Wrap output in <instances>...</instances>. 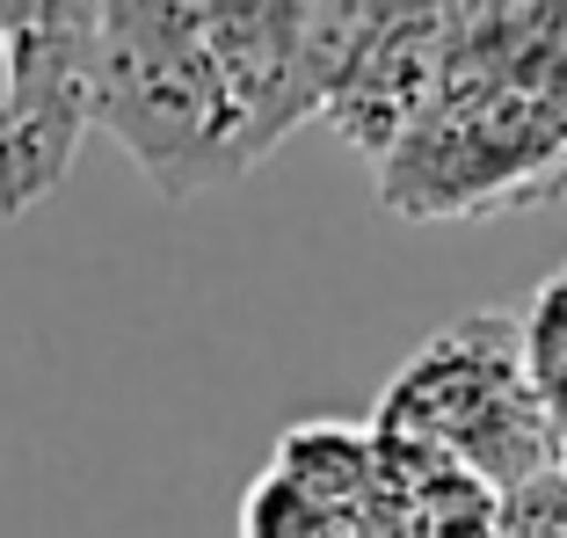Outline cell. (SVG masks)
Instances as JSON below:
<instances>
[{
  "instance_id": "cell-1",
  "label": "cell",
  "mask_w": 567,
  "mask_h": 538,
  "mask_svg": "<svg viewBox=\"0 0 567 538\" xmlns=\"http://www.w3.org/2000/svg\"><path fill=\"white\" fill-rule=\"evenodd\" d=\"M364 8L117 0L102 8V132L167 204L234 189L328 117Z\"/></svg>"
},
{
  "instance_id": "cell-2",
  "label": "cell",
  "mask_w": 567,
  "mask_h": 538,
  "mask_svg": "<svg viewBox=\"0 0 567 538\" xmlns=\"http://www.w3.org/2000/svg\"><path fill=\"white\" fill-rule=\"evenodd\" d=\"M553 197H567V102L466 66L451 44L436 110L379 161V204L401 219H502Z\"/></svg>"
},
{
  "instance_id": "cell-3",
  "label": "cell",
  "mask_w": 567,
  "mask_h": 538,
  "mask_svg": "<svg viewBox=\"0 0 567 538\" xmlns=\"http://www.w3.org/2000/svg\"><path fill=\"white\" fill-rule=\"evenodd\" d=\"M371 430L466 466L495 495L560 473V437L524 356V313H466L430 335L379 393Z\"/></svg>"
},
{
  "instance_id": "cell-4",
  "label": "cell",
  "mask_w": 567,
  "mask_h": 538,
  "mask_svg": "<svg viewBox=\"0 0 567 538\" xmlns=\"http://www.w3.org/2000/svg\"><path fill=\"white\" fill-rule=\"evenodd\" d=\"M16 87L0 110V219H30L66 189L87 132H102V8L95 0H0Z\"/></svg>"
},
{
  "instance_id": "cell-5",
  "label": "cell",
  "mask_w": 567,
  "mask_h": 538,
  "mask_svg": "<svg viewBox=\"0 0 567 538\" xmlns=\"http://www.w3.org/2000/svg\"><path fill=\"white\" fill-rule=\"evenodd\" d=\"M451 22L458 8H364L357 44L334 73L328 124L342 146L371 153V168L436 110L451 73Z\"/></svg>"
},
{
  "instance_id": "cell-6",
  "label": "cell",
  "mask_w": 567,
  "mask_h": 538,
  "mask_svg": "<svg viewBox=\"0 0 567 538\" xmlns=\"http://www.w3.org/2000/svg\"><path fill=\"white\" fill-rule=\"evenodd\" d=\"M458 59L481 73L567 102V8H458Z\"/></svg>"
},
{
  "instance_id": "cell-7",
  "label": "cell",
  "mask_w": 567,
  "mask_h": 538,
  "mask_svg": "<svg viewBox=\"0 0 567 538\" xmlns=\"http://www.w3.org/2000/svg\"><path fill=\"white\" fill-rule=\"evenodd\" d=\"M8 87H16V51H8V30H0V110H8Z\"/></svg>"
},
{
  "instance_id": "cell-8",
  "label": "cell",
  "mask_w": 567,
  "mask_h": 538,
  "mask_svg": "<svg viewBox=\"0 0 567 538\" xmlns=\"http://www.w3.org/2000/svg\"><path fill=\"white\" fill-rule=\"evenodd\" d=\"M560 284H567V269H560Z\"/></svg>"
}]
</instances>
